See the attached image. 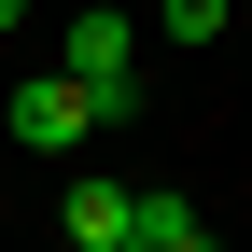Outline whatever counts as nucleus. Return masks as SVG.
<instances>
[{"label":"nucleus","mask_w":252,"mask_h":252,"mask_svg":"<svg viewBox=\"0 0 252 252\" xmlns=\"http://www.w3.org/2000/svg\"><path fill=\"white\" fill-rule=\"evenodd\" d=\"M0 126H14L28 154H84V140H98L112 112H98V84H84V70H28L14 98H0Z\"/></svg>","instance_id":"nucleus-1"},{"label":"nucleus","mask_w":252,"mask_h":252,"mask_svg":"<svg viewBox=\"0 0 252 252\" xmlns=\"http://www.w3.org/2000/svg\"><path fill=\"white\" fill-rule=\"evenodd\" d=\"M56 70H84V84H98V112L126 126V112H140V28H126V14H70Z\"/></svg>","instance_id":"nucleus-2"},{"label":"nucleus","mask_w":252,"mask_h":252,"mask_svg":"<svg viewBox=\"0 0 252 252\" xmlns=\"http://www.w3.org/2000/svg\"><path fill=\"white\" fill-rule=\"evenodd\" d=\"M56 238L70 252H126V182H70L56 196Z\"/></svg>","instance_id":"nucleus-3"},{"label":"nucleus","mask_w":252,"mask_h":252,"mask_svg":"<svg viewBox=\"0 0 252 252\" xmlns=\"http://www.w3.org/2000/svg\"><path fill=\"white\" fill-rule=\"evenodd\" d=\"M126 238H140V252H224V238H210L182 196H126Z\"/></svg>","instance_id":"nucleus-4"},{"label":"nucleus","mask_w":252,"mask_h":252,"mask_svg":"<svg viewBox=\"0 0 252 252\" xmlns=\"http://www.w3.org/2000/svg\"><path fill=\"white\" fill-rule=\"evenodd\" d=\"M224 14H238V0H154V28H168L182 56H196V42H210V28H224Z\"/></svg>","instance_id":"nucleus-5"},{"label":"nucleus","mask_w":252,"mask_h":252,"mask_svg":"<svg viewBox=\"0 0 252 252\" xmlns=\"http://www.w3.org/2000/svg\"><path fill=\"white\" fill-rule=\"evenodd\" d=\"M0 28H28V0H0Z\"/></svg>","instance_id":"nucleus-6"},{"label":"nucleus","mask_w":252,"mask_h":252,"mask_svg":"<svg viewBox=\"0 0 252 252\" xmlns=\"http://www.w3.org/2000/svg\"><path fill=\"white\" fill-rule=\"evenodd\" d=\"M126 252H140V238H126Z\"/></svg>","instance_id":"nucleus-7"}]
</instances>
